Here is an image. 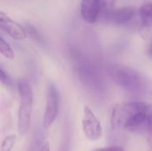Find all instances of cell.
<instances>
[{"label": "cell", "mask_w": 152, "mask_h": 151, "mask_svg": "<svg viewBox=\"0 0 152 151\" xmlns=\"http://www.w3.org/2000/svg\"><path fill=\"white\" fill-rule=\"evenodd\" d=\"M151 106L145 101H131L117 105L110 116L112 129L135 131L145 126Z\"/></svg>", "instance_id": "6da1fadb"}, {"label": "cell", "mask_w": 152, "mask_h": 151, "mask_svg": "<svg viewBox=\"0 0 152 151\" xmlns=\"http://www.w3.org/2000/svg\"><path fill=\"white\" fill-rule=\"evenodd\" d=\"M17 89L20 98L17 115V130L19 135L24 136L30 129L34 96L30 85L25 79L18 80Z\"/></svg>", "instance_id": "7a4b0ae2"}, {"label": "cell", "mask_w": 152, "mask_h": 151, "mask_svg": "<svg viewBox=\"0 0 152 151\" xmlns=\"http://www.w3.org/2000/svg\"><path fill=\"white\" fill-rule=\"evenodd\" d=\"M106 71L114 84L128 92H138L143 86L144 80L142 74L131 67L110 64L106 68Z\"/></svg>", "instance_id": "3957f363"}, {"label": "cell", "mask_w": 152, "mask_h": 151, "mask_svg": "<svg viewBox=\"0 0 152 151\" xmlns=\"http://www.w3.org/2000/svg\"><path fill=\"white\" fill-rule=\"evenodd\" d=\"M82 131L85 137L91 142L98 141L103 135V129L101 121L88 106H85L83 109Z\"/></svg>", "instance_id": "277c9868"}, {"label": "cell", "mask_w": 152, "mask_h": 151, "mask_svg": "<svg viewBox=\"0 0 152 151\" xmlns=\"http://www.w3.org/2000/svg\"><path fill=\"white\" fill-rule=\"evenodd\" d=\"M60 111V93L56 86L51 84L47 88L46 101L44 112L43 125L45 130L49 129L56 120Z\"/></svg>", "instance_id": "5b68a950"}, {"label": "cell", "mask_w": 152, "mask_h": 151, "mask_svg": "<svg viewBox=\"0 0 152 151\" xmlns=\"http://www.w3.org/2000/svg\"><path fill=\"white\" fill-rule=\"evenodd\" d=\"M75 70L85 85L91 88H100L102 85V79L97 69L88 61H77Z\"/></svg>", "instance_id": "8992f818"}, {"label": "cell", "mask_w": 152, "mask_h": 151, "mask_svg": "<svg viewBox=\"0 0 152 151\" xmlns=\"http://www.w3.org/2000/svg\"><path fill=\"white\" fill-rule=\"evenodd\" d=\"M0 28L9 36L17 41H22L28 36L26 28L17 21L12 20L4 12H0Z\"/></svg>", "instance_id": "52a82bcc"}, {"label": "cell", "mask_w": 152, "mask_h": 151, "mask_svg": "<svg viewBox=\"0 0 152 151\" xmlns=\"http://www.w3.org/2000/svg\"><path fill=\"white\" fill-rule=\"evenodd\" d=\"M100 0H81L80 13L85 21L94 23L100 16Z\"/></svg>", "instance_id": "ba28073f"}, {"label": "cell", "mask_w": 152, "mask_h": 151, "mask_svg": "<svg viewBox=\"0 0 152 151\" xmlns=\"http://www.w3.org/2000/svg\"><path fill=\"white\" fill-rule=\"evenodd\" d=\"M136 15V7L134 6H123L116 8L107 21H110L115 25H126L130 22Z\"/></svg>", "instance_id": "9c48e42d"}, {"label": "cell", "mask_w": 152, "mask_h": 151, "mask_svg": "<svg viewBox=\"0 0 152 151\" xmlns=\"http://www.w3.org/2000/svg\"><path fill=\"white\" fill-rule=\"evenodd\" d=\"M142 32L143 34H147L152 29V0L145 1L138 10Z\"/></svg>", "instance_id": "30bf717a"}, {"label": "cell", "mask_w": 152, "mask_h": 151, "mask_svg": "<svg viewBox=\"0 0 152 151\" xmlns=\"http://www.w3.org/2000/svg\"><path fill=\"white\" fill-rule=\"evenodd\" d=\"M115 4L116 0H100V16H102L106 21L111 12L116 9Z\"/></svg>", "instance_id": "8fae6325"}, {"label": "cell", "mask_w": 152, "mask_h": 151, "mask_svg": "<svg viewBox=\"0 0 152 151\" xmlns=\"http://www.w3.org/2000/svg\"><path fill=\"white\" fill-rule=\"evenodd\" d=\"M0 53L7 60H13L14 59V52L11 45L1 36L0 37Z\"/></svg>", "instance_id": "7c38bea8"}, {"label": "cell", "mask_w": 152, "mask_h": 151, "mask_svg": "<svg viewBox=\"0 0 152 151\" xmlns=\"http://www.w3.org/2000/svg\"><path fill=\"white\" fill-rule=\"evenodd\" d=\"M16 140H17V137L14 134H11V135L6 136L2 142V144L0 147V151H12V148L15 145Z\"/></svg>", "instance_id": "4fadbf2b"}, {"label": "cell", "mask_w": 152, "mask_h": 151, "mask_svg": "<svg viewBox=\"0 0 152 151\" xmlns=\"http://www.w3.org/2000/svg\"><path fill=\"white\" fill-rule=\"evenodd\" d=\"M145 131H146V134H147L148 142L152 148V106L151 108L149 116H148L146 125H145Z\"/></svg>", "instance_id": "5bb4252c"}, {"label": "cell", "mask_w": 152, "mask_h": 151, "mask_svg": "<svg viewBox=\"0 0 152 151\" xmlns=\"http://www.w3.org/2000/svg\"><path fill=\"white\" fill-rule=\"evenodd\" d=\"M26 30H27V33L28 35L32 38L34 39L35 41H40L42 39V36L40 35V33L37 31V29L31 24H27L26 26Z\"/></svg>", "instance_id": "9a60e30c"}, {"label": "cell", "mask_w": 152, "mask_h": 151, "mask_svg": "<svg viewBox=\"0 0 152 151\" xmlns=\"http://www.w3.org/2000/svg\"><path fill=\"white\" fill-rule=\"evenodd\" d=\"M91 151H125L123 148L119 146H110V147H104V148H98Z\"/></svg>", "instance_id": "2e32d148"}, {"label": "cell", "mask_w": 152, "mask_h": 151, "mask_svg": "<svg viewBox=\"0 0 152 151\" xmlns=\"http://www.w3.org/2000/svg\"><path fill=\"white\" fill-rule=\"evenodd\" d=\"M0 79H1V82L3 84H5V85H9L10 84V79L8 77V76L5 74V72L4 71L3 69H0Z\"/></svg>", "instance_id": "e0dca14e"}, {"label": "cell", "mask_w": 152, "mask_h": 151, "mask_svg": "<svg viewBox=\"0 0 152 151\" xmlns=\"http://www.w3.org/2000/svg\"><path fill=\"white\" fill-rule=\"evenodd\" d=\"M146 54L149 58L152 59V38L151 40L150 41L148 46H147V49H146Z\"/></svg>", "instance_id": "ac0fdd59"}, {"label": "cell", "mask_w": 152, "mask_h": 151, "mask_svg": "<svg viewBox=\"0 0 152 151\" xmlns=\"http://www.w3.org/2000/svg\"><path fill=\"white\" fill-rule=\"evenodd\" d=\"M39 151H50V146H49V143L48 142H45L43 147L41 148V150Z\"/></svg>", "instance_id": "d6986e66"}]
</instances>
